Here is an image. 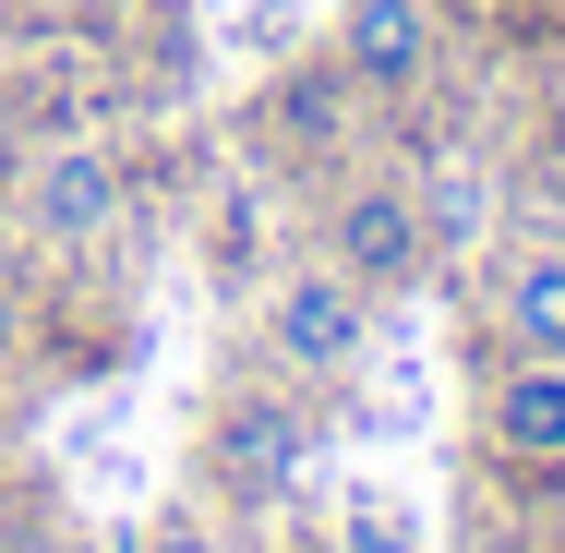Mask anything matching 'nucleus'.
Listing matches in <instances>:
<instances>
[{
  "label": "nucleus",
  "instance_id": "39448f33",
  "mask_svg": "<svg viewBox=\"0 0 565 553\" xmlns=\"http://www.w3.org/2000/svg\"><path fill=\"white\" fill-rule=\"evenodd\" d=\"M338 61H349V85H373V97H409V85L434 73V12H422V0H349Z\"/></svg>",
  "mask_w": 565,
  "mask_h": 553
},
{
  "label": "nucleus",
  "instance_id": "7ed1b4c3",
  "mask_svg": "<svg viewBox=\"0 0 565 553\" xmlns=\"http://www.w3.org/2000/svg\"><path fill=\"white\" fill-rule=\"evenodd\" d=\"M301 457H313V422H301L289 397H228L217 434H205V469H217L228 506H277V493L301 481Z\"/></svg>",
  "mask_w": 565,
  "mask_h": 553
},
{
  "label": "nucleus",
  "instance_id": "9d476101",
  "mask_svg": "<svg viewBox=\"0 0 565 553\" xmlns=\"http://www.w3.org/2000/svg\"><path fill=\"white\" fill-rule=\"evenodd\" d=\"M12 337H24V326H12V301H0V361H12Z\"/></svg>",
  "mask_w": 565,
  "mask_h": 553
},
{
  "label": "nucleus",
  "instance_id": "9b49d317",
  "mask_svg": "<svg viewBox=\"0 0 565 553\" xmlns=\"http://www.w3.org/2000/svg\"><path fill=\"white\" fill-rule=\"evenodd\" d=\"M12 12H61V0H12Z\"/></svg>",
  "mask_w": 565,
  "mask_h": 553
},
{
  "label": "nucleus",
  "instance_id": "0eeeda50",
  "mask_svg": "<svg viewBox=\"0 0 565 553\" xmlns=\"http://www.w3.org/2000/svg\"><path fill=\"white\" fill-rule=\"evenodd\" d=\"M505 349L518 361H565V241H530L518 265H505Z\"/></svg>",
  "mask_w": 565,
  "mask_h": 553
},
{
  "label": "nucleus",
  "instance_id": "20e7f679",
  "mask_svg": "<svg viewBox=\"0 0 565 553\" xmlns=\"http://www.w3.org/2000/svg\"><path fill=\"white\" fill-rule=\"evenodd\" d=\"M109 217H120V169L97 145H49V157L24 169V228H36V241L73 253V241H97Z\"/></svg>",
  "mask_w": 565,
  "mask_h": 553
},
{
  "label": "nucleus",
  "instance_id": "f03ea898",
  "mask_svg": "<svg viewBox=\"0 0 565 553\" xmlns=\"http://www.w3.org/2000/svg\"><path fill=\"white\" fill-rule=\"evenodd\" d=\"M361 337H373V289H349L338 265L277 277V301H265V349H277L289 373H349Z\"/></svg>",
  "mask_w": 565,
  "mask_h": 553
},
{
  "label": "nucleus",
  "instance_id": "6e6552de",
  "mask_svg": "<svg viewBox=\"0 0 565 553\" xmlns=\"http://www.w3.org/2000/svg\"><path fill=\"white\" fill-rule=\"evenodd\" d=\"M145 553H217V530H193V518H169V530H157Z\"/></svg>",
  "mask_w": 565,
  "mask_h": 553
},
{
  "label": "nucleus",
  "instance_id": "423d86ee",
  "mask_svg": "<svg viewBox=\"0 0 565 553\" xmlns=\"http://www.w3.org/2000/svg\"><path fill=\"white\" fill-rule=\"evenodd\" d=\"M481 434L530 469H565V361H505V385L481 397Z\"/></svg>",
  "mask_w": 565,
  "mask_h": 553
},
{
  "label": "nucleus",
  "instance_id": "1a4fd4ad",
  "mask_svg": "<svg viewBox=\"0 0 565 553\" xmlns=\"http://www.w3.org/2000/svg\"><path fill=\"white\" fill-rule=\"evenodd\" d=\"M542 193H554V205H565V132H554V145H542Z\"/></svg>",
  "mask_w": 565,
  "mask_h": 553
},
{
  "label": "nucleus",
  "instance_id": "f257e3e1",
  "mask_svg": "<svg viewBox=\"0 0 565 553\" xmlns=\"http://www.w3.org/2000/svg\"><path fill=\"white\" fill-rule=\"evenodd\" d=\"M326 265H338L349 289H409V277L434 265V217H422V193L361 181L338 217H326Z\"/></svg>",
  "mask_w": 565,
  "mask_h": 553
}]
</instances>
